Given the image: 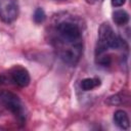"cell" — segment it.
<instances>
[{"label":"cell","mask_w":131,"mask_h":131,"mask_svg":"<svg viewBox=\"0 0 131 131\" xmlns=\"http://www.w3.org/2000/svg\"><path fill=\"white\" fill-rule=\"evenodd\" d=\"M96 61L102 67H110V64L112 63V58L110 55L107 54L105 55L104 53H102V54L96 55Z\"/></svg>","instance_id":"30bf717a"},{"label":"cell","mask_w":131,"mask_h":131,"mask_svg":"<svg viewBox=\"0 0 131 131\" xmlns=\"http://www.w3.org/2000/svg\"><path fill=\"white\" fill-rule=\"evenodd\" d=\"M9 75L12 82L19 87H27L31 82V77L28 70L21 66H14L10 70Z\"/></svg>","instance_id":"277c9868"},{"label":"cell","mask_w":131,"mask_h":131,"mask_svg":"<svg viewBox=\"0 0 131 131\" xmlns=\"http://www.w3.org/2000/svg\"><path fill=\"white\" fill-rule=\"evenodd\" d=\"M0 102L8 110L19 122V124H25L27 119V112L25 104L20 100V98L10 91H1L0 92Z\"/></svg>","instance_id":"7a4b0ae2"},{"label":"cell","mask_w":131,"mask_h":131,"mask_svg":"<svg viewBox=\"0 0 131 131\" xmlns=\"http://www.w3.org/2000/svg\"><path fill=\"white\" fill-rule=\"evenodd\" d=\"M114 122L120 129H123V130L129 129V126H130L129 117H128V114L123 110H118L115 112Z\"/></svg>","instance_id":"5b68a950"},{"label":"cell","mask_w":131,"mask_h":131,"mask_svg":"<svg viewBox=\"0 0 131 131\" xmlns=\"http://www.w3.org/2000/svg\"><path fill=\"white\" fill-rule=\"evenodd\" d=\"M86 2H88V3H90V4H92V3H94L95 2V0H85Z\"/></svg>","instance_id":"4fadbf2b"},{"label":"cell","mask_w":131,"mask_h":131,"mask_svg":"<svg viewBox=\"0 0 131 131\" xmlns=\"http://www.w3.org/2000/svg\"><path fill=\"white\" fill-rule=\"evenodd\" d=\"M113 20L118 26H125L129 21V14L123 9H119L113 12Z\"/></svg>","instance_id":"52a82bcc"},{"label":"cell","mask_w":131,"mask_h":131,"mask_svg":"<svg viewBox=\"0 0 131 131\" xmlns=\"http://www.w3.org/2000/svg\"><path fill=\"white\" fill-rule=\"evenodd\" d=\"M100 85V80L97 78H85L81 81V88L84 91L92 90Z\"/></svg>","instance_id":"ba28073f"},{"label":"cell","mask_w":131,"mask_h":131,"mask_svg":"<svg viewBox=\"0 0 131 131\" xmlns=\"http://www.w3.org/2000/svg\"><path fill=\"white\" fill-rule=\"evenodd\" d=\"M19 13L16 0H0V19L5 24L13 23Z\"/></svg>","instance_id":"3957f363"},{"label":"cell","mask_w":131,"mask_h":131,"mask_svg":"<svg viewBox=\"0 0 131 131\" xmlns=\"http://www.w3.org/2000/svg\"><path fill=\"white\" fill-rule=\"evenodd\" d=\"M54 1H63V0H54Z\"/></svg>","instance_id":"5bb4252c"},{"label":"cell","mask_w":131,"mask_h":131,"mask_svg":"<svg viewBox=\"0 0 131 131\" xmlns=\"http://www.w3.org/2000/svg\"><path fill=\"white\" fill-rule=\"evenodd\" d=\"M121 38L114 32L107 23H103L98 30V42L95 49V56L105 53L108 48L118 49L122 46Z\"/></svg>","instance_id":"6da1fadb"},{"label":"cell","mask_w":131,"mask_h":131,"mask_svg":"<svg viewBox=\"0 0 131 131\" xmlns=\"http://www.w3.org/2000/svg\"><path fill=\"white\" fill-rule=\"evenodd\" d=\"M129 100V95L125 92H119L117 94H114L110 96L105 102L110 105H121V104H127Z\"/></svg>","instance_id":"8992f818"},{"label":"cell","mask_w":131,"mask_h":131,"mask_svg":"<svg viewBox=\"0 0 131 131\" xmlns=\"http://www.w3.org/2000/svg\"><path fill=\"white\" fill-rule=\"evenodd\" d=\"M5 81H6V78H5V76H3V75H0V85H1V84H3Z\"/></svg>","instance_id":"7c38bea8"},{"label":"cell","mask_w":131,"mask_h":131,"mask_svg":"<svg viewBox=\"0 0 131 131\" xmlns=\"http://www.w3.org/2000/svg\"><path fill=\"white\" fill-rule=\"evenodd\" d=\"M126 0H112V5L114 7H120L125 4Z\"/></svg>","instance_id":"8fae6325"},{"label":"cell","mask_w":131,"mask_h":131,"mask_svg":"<svg viewBox=\"0 0 131 131\" xmlns=\"http://www.w3.org/2000/svg\"><path fill=\"white\" fill-rule=\"evenodd\" d=\"M33 18H34V20H35L36 24H41V23H43V21L45 20V18H46V14H45V11L43 10V8L38 7V8L35 10V12H34Z\"/></svg>","instance_id":"9c48e42d"},{"label":"cell","mask_w":131,"mask_h":131,"mask_svg":"<svg viewBox=\"0 0 131 131\" xmlns=\"http://www.w3.org/2000/svg\"><path fill=\"white\" fill-rule=\"evenodd\" d=\"M98 1H102V0H98Z\"/></svg>","instance_id":"9a60e30c"}]
</instances>
